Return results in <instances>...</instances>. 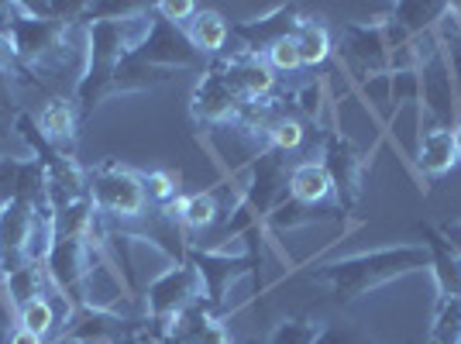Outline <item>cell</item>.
Instances as JSON below:
<instances>
[{"mask_svg":"<svg viewBox=\"0 0 461 344\" xmlns=\"http://www.w3.org/2000/svg\"><path fill=\"white\" fill-rule=\"evenodd\" d=\"M186 39L200 56H217L228 45L230 28L217 11H196V18L186 24Z\"/></svg>","mask_w":461,"mask_h":344,"instance_id":"obj_12","label":"cell"},{"mask_svg":"<svg viewBox=\"0 0 461 344\" xmlns=\"http://www.w3.org/2000/svg\"><path fill=\"white\" fill-rule=\"evenodd\" d=\"M324 169L330 176V183H334L341 207H355V200L362 196V179H366L368 169V158L362 155V149L351 138L330 134L324 152Z\"/></svg>","mask_w":461,"mask_h":344,"instance_id":"obj_6","label":"cell"},{"mask_svg":"<svg viewBox=\"0 0 461 344\" xmlns=\"http://www.w3.org/2000/svg\"><path fill=\"white\" fill-rule=\"evenodd\" d=\"M417 166L427 176H444L458 166V155H455V134L451 128H430L417 145Z\"/></svg>","mask_w":461,"mask_h":344,"instance_id":"obj_11","label":"cell"},{"mask_svg":"<svg viewBox=\"0 0 461 344\" xmlns=\"http://www.w3.org/2000/svg\"><path fill=\"white\" fill-rule=\"evenodd\" d=\"M266 62L272 66V73H296V69H303L293 35H283V39L272 41L269 49H266Z\"/></svg>","mask_w":461,"mask_h":344,"instance_id":"obj_22","label":"cell"},{"mask_svg":"<svg viewBox=\"0 0 461 344\" xmlns=\"http://www.w3.org/2000/svg\"><path fill=\"white\" fill-rule=\"evenodd\" d=\"M7 344H45L39 334H32V330H24V327H14L11 334H7Z\"/></svg>","mask_w":461,"mask_h":344,"instance_id":"obj_24","label":"cell"},{"mask_svg":"<svg viewBox=\"0 0 461 344\" xmlns=\"http://www.w3.org/2000/svg\"><path fill=\"white\" fill-rule=\"evenodd\" d=\"M221 77L228 79V86L241 96L245 104H258V100H269L276 90V73L262 56L255 52H234L230 59H224L221 66Z\"/></svg>","mask_w":461,"mask_h":344,"instance_id":"obj_7","label":"cell"},{"mask_svg":"<svg viewBox=\"0 0 461 344\" xmlns=\"http://www.w3.org/2000/svg\"><path fill=\"white\" fill-rule=\"evenodd\" d=\"M90 200L96 211L121 217V221H135L149 207V193H145V179L135 176L131 169L117 166V162H104L96 166L90 176Z\"/></svg>","mask_w":461,"mask_h":344,"instance_id":"obj_4","label":"cell"},{"mask_svg":"<svg viewBox=\"0 0 461 344\" xmlns=\"http://www.w3.org/2000/svg\"><path fill=\"white\" fill-rule=\"evenodd\" d=\"M196 4H190V0H162V4H155V14L166 21V24H173V28H179V24H190L193 18H196Z\"/></svg>","mask_w":461,"mask_h":344,"instance_id":"obj_23","label":"cell"},{"mask_svg":"<svg viewBox=\"0 0 461 344\" xmlns=\"http://www.w3.org/2000/svg\"><path fill=\"white\" fill-rule=\"evenodd\" d=\"M145 193H149V200H155L166 211V207H173L176 200H179V179H176L173 172L155 169L145 176Z\"/></svg>","mask_w":461,"mask_h":344,"instance_id":"obj_21","label":"cell"},{"mask_svg":"<svg viewBox=\"0 0 461 344\" xmlns=\"http://www.w3.org/2000/svg\"><path fill=\"white\" fill-rule=\"evenodd\" d=\"M221 213V204H217V193L213 190H200L190 193V196H179L176 200V217L186 231H203L211 228Z\"/></svg>","mask_w":461,"mask_h":344,"instance_id":"obj_14","label":"cell"},{"mask_svg":"<svg viewBox=\"0 0 461 344\" xmlns=\"http://www.w3.org/2000/svg\"><path fill=\"white\" fill-rule=\"evenodd\" d=\"M417 83H420V100L427 104L423 111L434 121V128H451L455 131L461 100H458V83H455V69H451V59H447L444 41H430V49L420 56Z\"/></svg>","mask_w":461,"mask_h":344,"instance_id":"obj_2","label":"cell"},{"mask_svg":"<svg viewBox=\"0 0 461 344\" xmlns=\"http://www.w3.org/2000/svg\"><path fill=\"white\" fill-rule=\"evenodd\" d=\"M18 327L32 330V334H39L41 341H49V334L56 330V306H52V300H49V296H39V300H32V303L21 306Z\"/></svg>","mask_w":461,"mask_h":344,"instance_id":"obj_18","label":"cell"},{"mask_svg":"<svg viewBox=\"0 0 461 344\" xmlns=\"http://www.w3.org/2000/svg\"><path fill=\"white\" fill-rule=\"evenodd\" d=\"M293 41H296V52H300V62L303 66H321L327 62V56L334 52V41H330V32L317 18H300L296 28H293Z\"/></svg>","mask_w":461,"mask_h":344,"instance_id":"obj_13","label":"cell"},{"mask_svg":"<svg viewBox=\"0 0 461 344\" xmlns=\"http://www.w3.org/2000/svg\"><path fill=\"white\" fill-rule=\"evenodd\" d=\"M423 249L430 251V272L441 300H461V251H455L438 228H423Z\"/></svg>","mask_w":461,"mask_h":344,"instance_id":"obj_9","label":"cell"},{"mask_svg":"<svg viewBox=\"0 0 461 344\" xmlns=\"http://www.w3.org/2000/svg\"><path fill=\"white\" fill-rule=\"evenodd\" d=\"M420 268H430V251L423 245H389V249L362 251V255L317 268V279L327 283L338 293V300L348 303V300L366 296L368 289L385 286V283L410 276V272H420Z\"/></svg>","mask_w":461,"mask_h":344,"instance_id":"obj_1","label":"cell"},{"mask_svg":"<svg viewBox=\"0 0 461 344\" xmlns=\"http://www.w3.org/2000/svg\"><path fill=\"white\" fill-rule=\"evenodd\" d=\"M203 300H207V283H203L200 268L190 262H173L145 289V313L158 324V321H169V317L203 303Z\"/></svg>","mask_w":461,"mask_h":344,"instance_id":"obj_3","label":"cell"},{"mask_svg":"<svg viewBox=\"0 0 461 344\" xmlns=\"http://www.w3.org/2000/svg\"><path fill=\"white\" fill-rule=\"evenodd\" d=\"M241 111H245V100L230 90L221 69H207L193 90V114L207 124H228V121H238Z\"/></svg>","mask_w":461,"mask_h":344,"instance_id":"obj_8","label":"cell"},{"mask_svg":"<svg viewBox=\"0 0 461 344\" xmlns=\"http://www.w3.org/2000/svg\"><path fill=\"white\" fill-rule=\"evenodd\" d=\"M39 128L49 141H59V145L73 141V134H77V114H73V104H69V100H49L39 114Z\"/></svg>","mask_w":461,"mask_h":344,"instance_id":"obj_16","label":"cell"},{"mask_svg":"<svg viewBox=\"0 0 461 344\" xmlns=\"http://www.w3.org/2000/svg\"><path fill=\"white\" fill-rule=\"evenodd\" d=\"M427 344H461V300H441Z\"/></svg>","mask_w":461,"mask_h":344,"instance_id":"obj_17","label":"cell"},{"mask_svg":"<svg viewBox=\"0 0 461 344\" xmlns=\"http://www.w3.org/2000/svg\"><path fill=\"white\" fill-rule=\"evenodd\" d=\"M447 14H451L447 4H400V7L393 11V24H396L403 35L417 39L420 32L434 28V24L441 18H447Z\"/></svg>","mask_w":461,"mask_h":344,"instance_id":"obj_15","label":"cell"},{"mask_svg":"<svg viewBox=\"0 0 461 344\" xmlns=\"http://www.w3.org/2000/svg\"><path fill=\"white\" fill-rule=\"evenodd\" d=\"M266 141H269L276 152H293L303 145V121L293 114H283L279 121H272V128L266 131Z\"/></svg>","mask_w":461,"mask_h":344,"instance_id":"obj_19","label":"cell"},{"mask_svg":"<svg viewBox=\"0 0 461 344\" xmlns=\"http://www.w3.org/2000/svg\"><path fill=\"white\" fill-rule=\"evenodd\" d=\"M286 186L289 200H296L303 207H317V204H324V200L334 196V183L327 176L324 162H300L296 169L289 172Z\"/></svg>","mask_w":461,"mask_h":344,"instance_id":"obj_10","label":"cell"},{"mask_svg":"<svg viewBox=\"0 0 461 344\" xmlns=\"http://www.w3.org/2000/svg\"><path fill=\"white\" fill-rule=\"evenodd\" d=\"M324 334V324L317 321H283L272 330L269 344H317Z\"/></svg>","mask_w":461,"mask_h":344,"instance_id":"obj_20","label":"cell"},{"mask_svg":"<svg viewBox=\"0 0 461 344\" xmlns=\"http://www.w3.org/2000/svg\"><path fill=\"white\" fill-rule=\"evenodd\" d=\"M90 241H96L90 234ZM79 303L86 306L90 313H107V317H117L128 313L131 306V293H128V283L121 279L117 266L104 255L100 245H94V258H90V268H86V279L79 286Z\"/></svg>","mask_w":461,"mask_h":344,"instance_id":"obj_5","label":"cell"},{"mask_svg":"<svg viewBox=\"0 0 461 344\" xmlns=\"http://www.w3.org/2000/svg\"><path fill=\"white\" fill-rule=\"evenodd\" d=\"M441 234H444V241H447L451 249L461 251V221H458V224H444Z\"/></svg>","mask_w":461,"mask_h":344,"instance_id":"obj_25","label":"cell"},{"mask_svg":"<svg viewBox=\"0 0 461 344\" xmlns=\"http://www.w3.org/2000/svg\"><path fill=\"white\" fill-rule=\"evenodd\" d=\"M451 134H455V155H458V162H461V121L455 124V131Z\"/></svg>","mask_w":461,"mask_h":344,"instance_id":"obj_26","label":"cell"}]
</instances>
